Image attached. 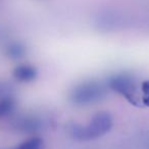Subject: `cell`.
<instances>
[{
  "mask_svg": "<svg viewBox=\"0 0 149 149\" xmlns=\"http://www.w3.org/2000/svg\"><path fill=\"white\" fill-rule=\"evenodd\" d=\"M112 116L106 111L95 113L87 125L70 123L66 126L68 135L77 141H90L107 134L112 128Z\"/></svg>",
  "mask_w": 149,
  "mask_h": 149,
  "instance_id": "cell-1",
  "label": "cell"
},
{
  "mask_svg": "<svg viewBox=\"0 0 149 149\" xmlns=\"http://www.w3.org/2000/svg\"><path fill=\"white\" fill-rule=\"evenodd\" d=\"M107 95V90L103 84L97 81H85L77 84L70 92V100L78 106H87L103 100Z\"/></svg>",
  "mask_w": 149,
  "mask_h": 149,
  "instance_id": "cell-2",
  "label": "cell"
},
{
  "mask_svg": "<svg viewBox=\"0 0 149 149\" xmlns=\"http://www.w3.org/2000/svg\"><path fill=\"white\" fill-rule=\"evenodd\" d=\"M107 87L135 105L141 103L140 85L136 78L130 72H122L114 74L108 79Z\"/></svg>",
  "mask_w": 149,
  "mask_h": 149,
  "instance_id": "cell-3",
  "label": "cell"
},
{
  "mask_svg": "<svg viewBox=\"0 0 149 149\" xmlns=\"http://www.w3.org/2000/svg\"><path fill=\"white\" fill-rule=\"evenodd\" d=\"M38 72L35 66L28 63L17 65L13 70V77L19 83H30L37 78Z\"/></svg>",
  "mask_w": 149,
  "mask_h": 149,
  "instance_id": "cell-4",
  "label": "cell"
},
{
  "mask_svg": "<svg viewBox=\"0 0 149 149\" xmlns=\"http://www.w3.org/2000/svg\"><path fill=\"white\" fill-rule=\"evenodd\" d=\"M15 127L17 129V131L26 133H35L41 128V123L39 118L34 116H25L21 118H17V123L15 124Z\"/></svg>",
  "mask_w": 149,
  "mask_h": 149,
  "instance_id": "cell-5",
  "label": "cell"
},
{
  "mask_svg": "<svg viewBox=\"0 0 149 149\" xmlns=\"http://www.w3.org/2000/svg\"><path fill=\"white\" fill-rule=\"evenodd\" d=\"M15 107V101L10 95L0 98V118L10 114Z\"/></svg>",
  "mask_w": 149,
  "mask_h": 149,
  "instance_id": "cell-6",
  "label": "cell"
},
{
  "mask_svg": "<svg viewBox=\"0 0 149 149\" xmlns=\"http://www.w3.org/2000/svg\"><path fill=\"white\" fill-rule=\"evenodd\" d=\"M15 149H45L44 142L40 137H31L15 147Z\"/></svg>",
  "mask_w": 149,
  "mask_h": 149,
  "instance_id": "cell-7",
  "label": "cell"
},
{
  "mask_svg": "<svg viewBox=\"0 0 149 149\" xmlns=\"http://www.w3.org/2000/svg\"><path fill=\"white\" fill-rule=\"evenodd\" d=\"M141 103L149 107V81H145L140 86Z\"/></svg>",
  "mask_w": 149,
  "mask_h": 149,
  "instance_id": "cell-8",
  "label": "cell"
},
{
  "mask_svg": "<svg viewBox=\"0 0 149 149\" xmlns=\"http://www.w3.org/2000/svg\"><path fill=\"white\" fill-rule=\"evenodd\" d=\"M24 54V49L17 45L11 46L8 50V55L11 58H21Z\"/></svg>",
  "mask_w": 149,
  "mask_h": 149,
  "instance_id": "cell-9",
  "label": "cell"
},
{
  "mask_svg": "<svg viewBox=\"0 0 149 149\" xmlns=\"http://www.w3.org/2000/svg\"><path fill=\"white\" fill-rule=\"evenodd\" d=\"M8 87L6 85H3V84H0V98L4 97V96L8 95Z\"/></svg>",
  "mask_w": 149,
  "mask_h": 149,
  "instance_id": "cell-10",
  "label": "cell"
}]
</instances>
